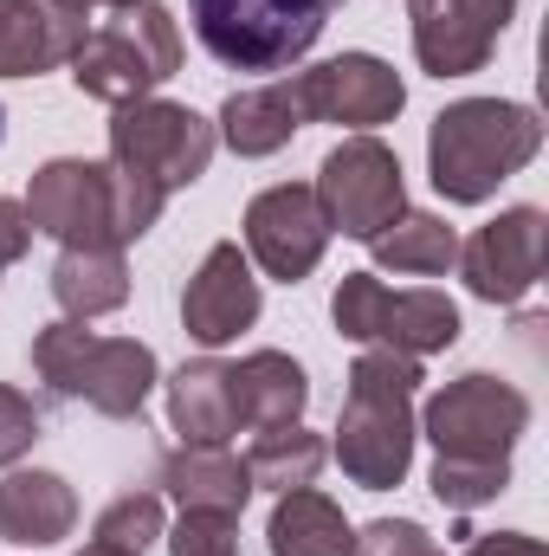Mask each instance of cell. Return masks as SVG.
<instances>
[{"instance_id": "obj_1", "label": "cell", "mask_w": 549, "mask_h": 556, "mask_svg": "<svg viewBox=\"0 0 549 556\" xmlns=\"http://www.w3.org/2000/svg\"><path fill=\"white\" fill-rule=\"evenodd\" d=\"M413 389H420V356L401 350H362L343 389L336 415V466L362 492H395L413 466Z\"/></svg>"}, {"instance_id": "obj_2", "label": "cell", "mask_w": 549, "mask_h": 556, "mask_svg": "<svg viewBox=\"0 0 549 556\" xmlns=\"http://www.w3.org/2000/svg\"><path fill=\"white\" fill-rule=\"evenodd\" d=\"M544 149V117L511 98H459L426 130V175L452 207L491 201Z\"/></svg>"}, {"instance_id": "obj_3", "label": "cell", "mask_w": 549, "mask_h": 556, "mask_svg": "<svg viewBox=\"0 0 549 556\" xmlns=\"http://www.w3.org/2000/svg\"><path fill=\"white\" fill-rule=\"evenodd\" d=\"M33 369L52 395L85 402L104 420L142 415L149 389H155V350L137 337H91L85 324L59 317L33 337Z\"/></svg>"}, {"instance_id": "obj_4", "label": "cell", "mask_w": 549, "mask_h": 556, "mask_svg": "<svg viewBox=\"0 0 549 556\" xmlns=\"http://www.w3.org/2000/svg\"><path fill=\"white\" fill-rule=\"evenodd\" d=\"M336 0H188L201 46L227 72H291L330 26Z\"/></svg>"}, {"instance_id": "obj_5", "label": "cell", "mask_w": 549, "mask_h": 556, "mask_svg": "<svg viewBox=\"0 0 549 556\" xmlns=\"http://www.w3.org/2000/svg\"><path fill=\"white\" fill-rule=\"evenodd\" d=\"M181 72V33H175V13L155 7V0H137L124 7L111 26H98L78 52H72V78L85 98L98 104H137L149 98L162 78Z\"/></svg>"}, {"instance_id": "obj_6", "label": "cell", "mask_w": 549, "mask_h": 556, "mask_svg": "<svg viewBox=\"0 0 549 556\" xmlns=\"http://www.w3.org/2000/svg\"><path fill=\"white\" fill-rule=\"evenodd\" d=\"M330 324L349 343L369 350H401V356H433L459 343V304L433 285L413 291H388L375 273H343L336 298H330Z\"/></svg>"}, {"instance_id": "obj_7", "label": "cell", "mask_w": 549, "mask_h": 556, "mask_svg": "<svg viewBox=\"0 0 549 556\" xmlns=\"http://www.w3.org/2000/svg\"><path fill=\"white\" fill-rule=\"evenodd\" d=\"M413 427L433 440L439 459H511V446H518L524 427H531V402H524L518 382L472 369V376L446 382V389L413 415Z\"/></svg>"}, {"instance_id": "obj_8", "label": "cell", "mask_w": 549, "mask_h": 556, "mask_svg": "<svg viewBox=\"0 0 549 556\" xmlns=\"http://www.w3.org/2000/svg\"><path fill=\"white\" fill-rule=\"evenodd\" d=\"M317 207L330 220V233L343 240H375L395 214H408V181H401V155L382 137H349L336 142L317 168Z\"/></svg>"}, {"instance_id": "obj_9", "label": "cell", "mask_w": 549, "mask_h": 556, "mask_svg": "<svg viewBox=\"0 0 549 556\" xmlns=\"http://www.w3.org/2000/svg\"><path fill=\"white\" fill-rule=\"evenodd\" d=\"M214 124L188 104H168V98H137L111 117V162L137 168L149 181H162L168 194L201 181L207 162H214Z\"/></svg>"}, {"instance_id": "obj_10", "label": "cell", "mask_w": 549, "mask_h": 556, "mask_svg": "<svg viewBox=\"0 0 549 556\" xmlns=\"http://www.w3.org/2000/svg\"><path fill=\"white\" fill-rule=\"evenodd\" d=\"M291 98L304 111V124H343V130H375L395 124L408 104V85L388 59L375 52H336L310 72L291 78Z\"/></svg>"}, {"instance_id": "obj_11", "label": "cell", "mask_w": 549, "mask_h": 556, "mask_svg": "<svg viewBox=\"0 0 549 556\" xmlns=\"http://www.w3.org/2000/svg\"><path fill=\"white\" fill-rule=\"evenodd\" d=\"M549 260V220L544 207H505L498 220H485L465 247H459V273L465 291L485 298V304H524L544 278Z\"/></svg>"}, {"instance_id": "obj_12", "label": "cell", "mask_w": 549, "mask_h": 556, "mask_svg": "<svg viewBox=\"0 0 549 556\" xmlns=\"http://www.w3.org/2000/svg\"><path fill=\"white\" fill-rule=\"evenodd\" d=\"M518 0H408L413 59L426 78H472L498 52Z\"/></svg>"}, {"instance_id": "obj_13", "label": "cell", "mask_w": 549, "mask_h": 556, "mask_svg": "<svg viewBox=\"0 0 549 556\" xmlns=\"http://www.w3.org/2000/svg\"><path fill=\"white\" fill-rule=\"evenodd\" d=\"M323 247H330V220L317 207V188L278 181L266 194H253V207H246V260H259L266 278H278V285L310 278Z\"/></svg>"}, {"instance_id": "obj_14", "label": "cell", "mask_w": 549, "mask_h": 556, "mask_svg": "<svg viewBox=\"0 0 549 556\" xmlns=\"http://www.w3.org/2000/svg\"><path fill=\"white\" fill-rule=\"evenodd\" d=\"M20 207H26L33 233H46V240H59V247H117V240H111L104 162L52 155L46 168H33V188H26Z\"/></svg>"}, {"instance_id": "obj_15", "label": "cell", "mask_w": 549, "mask_h": 556, "mask_svg": "<svg viewBox=\"0 0 549 556\" xmlns=\"http://www.w3.org/2000/svg\"><path fill=\"white\" fill-rule=\"evenodd\" d=\"M181 324H188V337L207 343V350H220V343H233L240 330L259 324V278H253V260L240 253V240H220V247L201 260V273L188 278V291H181Z\"/></svg>"}, {"instance_id": "obj_16", "label": "cell", "mask_w": 549, "mask_h": 556, "mask_svg": "<svg viewBox=\"0 0 549 556\" xmlns=\"http://www.w3.org/2000/svg\"><path fill=\"white\" fill-rule=\"evenodd\" d=\"M78 525V492L59 472H7L0 479V538L20 551H52Z\"/></svg>"}, {"instance_id": "obj_17", "label": "cell", "mask_w": 549, "mask_h": 556, "mask_svg": "<svg viewBox=\"0 0 549 556\" xmlns=\"http://www.w3.org/2000/svg\"><path fill=\"white\" fill-rule=\"evenodd\" d=\"M155 485H162L181 511H220V518H240L246 498H253L246 459H233L227 446H175V453L155 466Z\"/></svg>"}, {"instance_id": "obj_18", "label": "cell", "mask_w": 549, "mask_h": 556, "mask_svg": "<svg viewBox=\"0 0 549 556\" xmlns=\"http://www.w3.org/2000/svg\"><path fill=\"white\" fill-rule=\"evenodd\" d=\"M168 427L181 433V446H227L240 433V408H233V369L201 356L181 363L168 376Z\"/></svg>"}, {"instance_id": "obj_19", "label": "cell", "mask_w": 549, "mask_h": 556, "mask_svg": "<svg viewBox=\"0 0 549 556\" xmlns=\"http://www.w3.org/2000/svg\"><path fill=\"white\" fill-rule=\"evenodd\" d=\"M297 130H304V111H297V98H291V78L253 85V91H233V98L220 104V124H214V137L227 142L233 155H246V162L278 155Z\"/></svg>"}, {"instance_id": "obj_20", "label": "cell", "mask_w": 549, "mask_h": 556, "mask_svg": "<svg viewBox=\"0 0 549 556\" xmlns=\"http://www.w3.org/2000/svg\"><path fill=\"white\" fill-rule=\"evenodd\" d=\"M233 408L246 427H291V420H304L310 408V376H304V363H291L284 350H253L240 369H233Z\"/></svg>"}, {"instance_id": "obj_21", "label": "cell", "mask_w": 549, "mask_h": 556, "mask_svg": "<svg viewBox=\"0 0 549 556\" xmlns=\"http://www.w3.org/2000/svg\"><path fill=\"white\" fill-rule=\"evenodd\" d=\"M52 298L72 324H91L104 311H124L130 304V266H124V247H65L59 266H52Z\"/></svg>"}, {"instance_id": "obj_22", "label": "cell", "mask_w": 549, "mask_h": 556, "mask_svg": "<svg viewBox=\"0 0 549 556\" xmlns=\"http://www.w3.org/2000/svg\"><path fill=\"white\" fill-rule=\"evenodd\" d=\"M266 544H272V556H349L356 531L336 498H323L317 485H297V492H278Z\"/></svg>"}, {"instance_id": "obj_23", "label": "cell", "mask_w": 549, "mask_h": 556, "mask_svg": "<svg viewBox=\"0 0 549 556\" xmlns=\"http://www.w3.org/2000/svg\"><path fill=\"white\" fill-rule=\"evenodd\" d=\"M375 266L382 273H408V278H439L452 260H459V233L439 220V214H395L375 240H369Z\"/></svg>"}, {"instance_id": "obj_24", "label": "cell", "mask_w": 549, "mask_h": 556, "mask_svg": "<svg viewBox=\"0 0 549 556\" xmlns=\"http://www.w3.org/2000/svg\"><path fill=\"white\" fill-rule=\"evenodd\" d=\"M72 39L39 13V0H0V78H39L52 65H72Z\"/></svg>"}, {"instance_id": "obj_25", "label": "cell", "mask_w": 549, "mask_h": 556, "mask_svg": "<svg viewBox=\"0 0 549 556\" xmlns=\"http://www.w3.org/2000/svg\"><path fill=\"white\" fill-rule=\"evenodd\" d=\"M323 440L310 433V427H266L259 433V446L246 453V479H253V492H297V485H310L317 479V466H323Z\"/></svg>"}, {"instance_id": "obj_26", "label": "cell", "mask_w": 549, "mask_h": 556, "mask_svg": "<svg viewBox=\"0 0 549 556\" xmlns=\"http://www.w3.org/2000/svg\"><path fill=\"white\" fill-rule=\"evenodd\" d=\"M104 194H111V240L117 247H137L142 233L162 220V201H168L162 181H149L137 168H124V162H104Z\"/></svg>"}, {"instance_id": "obj_27", "label": "cell", "mask_w": 549, "mask_h": 556, "mask_svg": "<svg viewBox=\"0 0 549 556\" xmlns=\"http://www.w3.org/2000/svg\"><path fill=\"white\" fill-rule=\"evenodd\" d=\"M511 485V459H439L433 453V498L446 511H478Z\"/></svg>"}, {"instance_id": "obj_28", "label": "cell", "mask_w": 549, "mask_h": 556, "mask_svg": "<svg viewBox=\"0 0 549 556\" xmlns=\"http://www.w3.org/2000/svg\"><path fill=\"white\" fill-rule=\"evenodd\" d=\"M155 538H162V492H124V498H111L98 511V531H91V544H111V551H124V556H142Z\"/></svg>"}, {"instance_id": "obj_29", "label": "cell", "mask_w": 549, "mask_h": 556, "mask_svg": "<svg viewBox=\"0 0 549 556\" xmlns=\"http://www.w3.org/2000/svg\"><path fill=\"white\" fill-rule=\"evenodd\" d=\"M168 556H240V518L220 511H181L175 531H162Z\"/></svg>"}, {"instance_id": "obj_30", "label": "cell", "mask_w": 549, "mask_h": 556, "mask_svg": "<svg viewBox=\"0 0 549 556\" xmlns=\"http://www.w3.org/2000/svg\"><path fill=\"white\" fill-rule=\"evenodd\" d=\"M349 556H446L413 518H375L369 531H356Z\"/></svg>"}, {"instance_id": "obj_31", "label": "cell", "mask_w": 549, "mask_h": 556, "mask_svg": "<svg viewBox=\"0 0 549 556\" xmlns=\"http://www.w3.org/2000/svg\"><path fill=\"white\" fill-rule=\"evenodd\" d=\"M33 440H39V408H33L20 389H7V382H0V466L26 459V453H33Z\"/></svg>"}, {"instance_id": "obj_32", "label": "cell", "mask_w": 549, "mask_h": 556, "mask_svg": "<svg viewBox=\"0 0 549 556\" xmlns=\"http://www.w3.org/2000/svg\"><path fill=\"white\" fill-rule=\"evenodd\" d=\"M26 247H33V220H26V207H20V201H7V194H0V266L26 260Z\"/></svg>"}, {"instance_id": "obj_33", "label": "cell", "mask_w": 549, "mask_h": 556, "mask_svg": "<svg viewBox=\"0 0 549 556\" xmlns=\"http://www.w3.org/2000/svg\"><path fill=\"white\" fill-rule=\"evenodd\" d=\"M465 556H549V551L531 538V531H491V538H478Z\"/></svg>"}, {"instance_id": "obj_34", "label": "cell", "mask_w": 549, "mask_h": 556, "mask_svg": "<svg viewBox=\"0 0 549 556\" xmlns=\"http://www.w3.org/2000/svg\"><path fill=\"white\" fill-rule=\"evenodd\" d=\"M78 556H124V551H111V544H85Z\"/></svg>"}, {"instance_id": "obj_35", "label": "cell", "mask_w": 549, "mask_h": 556, "mask_svg": "<svg viewBox=\"0 0 549 556\" xmlns=\"http://www.w3.org/2000/svg\"><path fill=\"white\" fill-rule=\"evenodd\" d=\"M98 7H117V13H124V7H137V0H98Z\"/></svg>"}]
</instances>
